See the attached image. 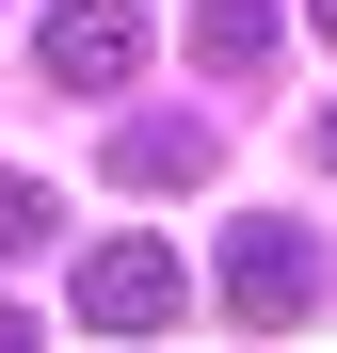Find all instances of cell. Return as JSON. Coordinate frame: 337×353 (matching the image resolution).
Here are the masks:
<instances>
[{"label":"cell","mask_w":337,"mask_h":353,"mask_svg":"<svg viewBox=\"0 0 337 353\" xmlns=\"http://www.w3.org/2000/svg\"><path fill=\"white\" fill-rule=\"evenodd\" d=\"M321 176H337V112H321Z\"/></svg>","instance_id":"7"},{"label":"cell","mask_w":337,"mask_h":353,"mask_svg":"<svg viewBox=\"0 0 337 353\" xmlns=\"http://www.w3.org/2000/svg\"><path fill=\"white\" fill-rule=\"evenodd\" d=\"M193 176H209L193 112H129V129H112V193H193Z\"/></svg>","instance_id":"4"},{"label":"cell","mask_w":337,"mask_h":353,"mask_svg":"<svg viewBox=\"0 0 337 353\" xmlns=\"http://www.w3.org/2000/svg\"><path fill=\"white\" fill-rule=\"evenodd\" d=\"M48 225H65V193L48 176H0V257H48Z\"/></svg>","instance_id":"6"},{"label":"cell","mask_w":337,"mask_h":353,"mask_svg":"<svg viewBox=\"0 0 337 353\" xmlns=\"http://www.w3.org/2000/svg\"><path fill=\"white\" fill-rule=\"evenodd\" d=\"M321 32H337V0H321Z\"/></svg>","instance_id":"8"},{"label":"cell","mask_w":337,"mask_h":353,"mask_svg":"<svg viewBox=\"0 0 337 353\" xmlns=\"http://www.w3.org/2000/svg\"><path fill=\"white\" fill-rule=\"evenodd\" d=\"M193 65H273V0H193Z\"/></svg>","instance_id":"5"},{"label":"cell","mask_w":337,"mask_h":353,"mask_svg":"<svg viewBox=\"0 0 337 353\" xmlns=\"http://www.w3.org/2000/svg\"><path fill=\"white\" fill-rule=\"evenodd\" d=\"M129 65H145V17H129V0H65V17L32 32V81L48 97H112Z\"/></svg>","instance_id":"3"},{"label":"cell","mask_w":337,"mask_h":353,"mask_svg":"<svg viewBox=\"0 0 337 353\" xmlns=\"http://www.w3.org/2000/svg\"><path fill=\"white\" fill-rule=\"evenodd\" d=\"M225 305H241L257 337H289V321L321 305V241L273 225V209H241V225H225Z\"/></svg>","instance_id":"1"},{"label":"cell","mask_w":337,"mask_h":353,"mask_svg":"<svg viewBox=\"0 0 337 353\" xmlns=\"http://www.w3.org/2000/svg\"><path fill=\"white\" fill-rule=\"evenodd\" d=\"M177 305H193L177 241H96L81 257V337H177Z\"/></svg>","instance_id":"2"}]
</instances>
